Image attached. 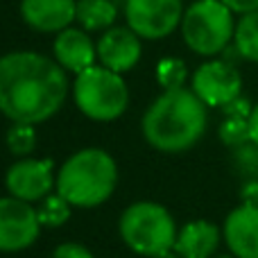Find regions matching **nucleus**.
Instances as JSON below:
<instances>
[{"mask_svg":"<svg viewBox=\"0 0 258 258\" xmlns=\"http://www.w3.org/2000/svg\"><path fill=\"white\" fill-rule=\"evenodd\" d=\"M66 71L50 57L30 50L0 57V111L12 122L39 125L63 107Z\"/></svg>","mask_w":258,"mask_h":258,"instance_id":"f257e3e1","label":"nucleus"},{"mask_svg":"<svg viewBox=\"0 0 258 258\" xmlns=\"http://www.w3.org/2000/svg\"><path fill=\"white\" fill-rule=\"evenodd\" d=\"M206 104L192 89L163 91L143 116V134L154 150L177 154L186 152L206 132Z\"/></svg>","mask_w":258,"mask_h":258,"instance_id":"f03ea898","label":"nucleus"},{"mask_svg":"<svg viewBox=\"0 0 258 258\" xmlns=\"http://www.w3.org/2000/svg\"><path fill=\"white\" fill-rule=\"evenodd\" d=\"M118 183L116 161L100 147L80 150L61 165L57 174V192L71 206L93 209L111 197Z\"/></svg>","mask_w":258,"mask_h":258,"instance_id":"7ed1b4c3","label":"nucleus"},{"mask_svg":"<svg viewBox=\"0 0 258 258\" xmlns=\"http://www.w3.org/2000/svg\"><path fill=\"white\" fill-rule=\"evenodd\" d=\"M120 236L132 251L154 258L174 249L177 227L165 206L154 202H136L122 213Z\"/></svg>","mask_w":258,"mask_h":258,"instance_id":"20e7f679","label":"nucleus"},{"mask_svg":"<svg viewBox=\"0 0 258 258\" xmlns=\"http://www.w3.org/2000/svg\"><path fill=\"white\" fill-rule=\"evenodd\" d=\"M179 27L186 45L202 57L224 52L236 34L233 12L222 0H195L183 12Z\"/></svg>","mask_w":258,"mask_h":258,"instance_id":"39448f33","label":"nucleus"},{"mask_svg":"<svg viewBox=\"0 0 258 258\" xmlns=\"http://www.w3.org/2000/svg\"><path fill=\"white\" fill-rule=\"evenodd\" d=\"M73 98L84 116L98 122H111L125 113L129 91L120 73L104 66H91L73 84Z\"/></svg>","mask_w":258,"mask_h":258,"instance_id":"423d86ee","label":"nucleus"},{"mask_svg":"<svg viewBox=\"0 0 258 258\" xmlns=\"http://www.w3.org/2000/svg\"><path fill=\"white\" fill-rule=\"evenodd\" d=\"M125 18L141 39H165L181 25L183 5L181 0H127Z\"/></svg>","mask_w":258,"mask_h":258,"instance_id":"0eeeda50","label":"nucleus"},{"mask_svg":"<svg viewBox=\"0 0 258 258\" xmlns=\"http://www.w3.org/2000/svg\"><path fill=\"white\" fill-rule=\"evenodd\" d=\"M192 91L206 107H227L240 98L242 77L238 68L227 59H213L202 63L192 75Z\"/></svg>","mask_w":258,"mask_h":258,"instance_id":"6e6552de","label":"nucleus"},{"mask_svg":"<svg viewBox=\"0 0 258 258\" xmlns=\"http://www.w3.org/2000/svg\"><path fill=\"white\" fill-rule=\"evenodd\" d=\"M39 213L30 202L0 197V251H23L32 247L41 231Z\"/></svg>","mask_w":258,"mask_h":258,"instance_id":"1a4fd4ad","label":"nucleus"},{"mask_svg":"<svg viewBox=\"0 0 258 258\" xmlns=\"http://www.w3.org/2000/svg\"><path fill=\"white\" fill-rule=\"evenodd\" d=\"M7 190L23 202H36L50 195L54 186L52 161L48 159H21L7 170Z\"/></svg>","mask_w":258,"mask_h":258,"instance_id":"9d476101","label":"nucleus"},{"mask_svg":"<svg viewBox=\"0 0 258 258\" xmlns=\"http://www.w3.org/2000/svg\"><path fill=\"white\" fill-rule=\"evenodd\" d=\"M141 36L132 27H109L98 41V59L113 73H127L141 61Z\"/></svg>","mask_w":258,"mask_h":258,"instance_id":"9b49d317","label":"nucleus"},{"mask_svg":"<svg viewBox=\"0 0 258 258\" xmlns=\"http://www.w3.org/2000/svg\"><path fill=\"white\" fill-rule=\"evenodd\" d=\"M77 14V0H21V16L27 27L43 34L71 27Z\"/></svg>","mask_w":258,"mask_h":258,"instance_id":"f8f14e48","label":"nucleus"},{"mask_svg":"<svg viewBox=\"0 0 258 258\" xmlns=\"http://www.w3.org/2000/svg\"><path fill=\"white\" fill-rule=\"evenodd\" d=\"M224 240L236 258H258V204L247 202L227 215Z\"/></svg>","mask_w":258,"mask_h":258,"instance_id":"ddd939ff","label":"nucleus"},{"mask_svg":"<svg viewBox=\"0 0 258 258\" xmlns=\"http://www.w3.org/2000/svg\"><path fill=\"white\" fill-rule=\"evenodd\" d=\"M54 61L75 75L84 73L86 68L95 66L98 59V45L89 39L84 30H75V27H66V30L57 32V39L52 43Z\"/></svg>","mask_w":258,"mask_h":258,"instance_id":"4468645a","label":"nucleus"},{"mask_svg":"<svg viewBox=\"0 0 258 258\" xmlns=\"http://www.w3.org/2000/svg\"><path fill=\"white\" fill-rule=\"evenodd\" d=\"M220 231L206 220H192L177 233L174 251L181 258H211L218 249Z\"/></svg>","mask_w":258,"mask_h":258,"instance_id":"2eb2a0df","label":"nucleus"},{"mask_svg":"<svg viewBox=\"0 0 258 258\" xmlns=\"http://www.w3.org/2000/svg\"><path fill=\"white\" fill-rule=\"evenodd\" d=\"M118 9L111 0H77L75 21L86 32L109 30L116 23Z\"/></svg>","mask_w":258,"mask_h":258,"instance_id":"dca6fc26","label":"nucleus"},{"mask_svg":"<svg viewBox=\"0 0 258 258\" xmlns=\"http://www.w3.org/2000/svg\"><path fill=\"white\" fill-rule=\"evenodd\" d=\"M233 45H236L240 59L258 63V9L240 16V21L236 23Z\"/></svg>","mask_w":258,"mask_h":258,"instance_id":"f3484780","label":"nucleus"},{"mask_svg":"<svg viewBox=\"0 0 258 258\" xmlns=\"http://www.w3.org/2000/svg\"><path fill=\"white\" fill-rule=\"evenodd\" d=\"M186 77H188V71H186V63H183L181 59L168 57V59H161L159 66H156V80H159V84L163 86V91L181 89Z\"/></svg>","mask_w":258,"mask_h":258,"instance_id":"a211bd4d","label":"nucleus"},{"mask_svg":"<svg viewBox=\"0 0 258 258\" xmlns=\"http://www.w3.org/2000/svg\"><path fill=\"white\" fill-rule=\"evenodd\" d=\"M36 145V134L34 125H25V122H14L12 129L7 132V147L12 154L27 156Z\"/></svg>","mask_w":258,"mask_h":258,"instance_id":"6ab92c4d","label":"nucleus"},{"mask_svg":"<svg viewBox=\"0 0 258 258\" xmlns=\"http://www.w3.org/2000/svg\"><path fill=\"white\" fill-rule=\"evenodd\" d=\"M39 220L41 224H48V227H59V224H63L68 218H71V204H68V200H63L61 195H48L43 202V206H41L39 211Z\"/></svg>","mask_w":258,"mask_h":258,"instance_id":"aec40b11","label":"nucleus"},{"mask_svg":"<svg viewBox=\"0 0 258 258\" xmlns=\"http://www.w3.org/2000/svg\"><path fill=\"white\" fill-rule=\"evenodd\" d=\"M220 138L222 143L231 147H240L247 141H251L249 136V118H227L220 125Z\"/></svg>","mask_w":258,"mask_h":258,"instance_id":"412c9836","label":"nucleus"},{"mask_svg":"<svg viewBox=\"0 0 258 258\" xmlns=\"http://www.w3.org/2000/svg\"><path fill=\"white\" fill-rule=\"evenodd\" d=\"M52 258H93V254L86 247L77 245V242H63L54 249Z\"/></svg>","mask_w":258,"mask_h":258,"instance_id":"4be33fe9","label":"nucleus"},{"mask_svg":"<svg viewBox=\"0 0 258 258\" xmlns=\"http://www.w3.org/2000/svg\"><path fill=\"white\" fill-rule=\"evenodd\" d=\"M222 111L227 118H249L254 107H251L245 98H236L233 102H229L227 107H222Z\"/></svg>","mask_w":258,"mask_h":258,"instance_id":"5701e85b","label":"nucleus"},{"mask_svg":"<svg viewBox=\"0 0 258 258\" xmlns=\"http://www.w3.org/2000/svg\"><path fill=\"white\" fill-rule=\"evenodd\" d=\"M222 3L227 5L233 14H240V16L258 9V0H222Z\"/></svg>","mask_w":258,"mask_h":258,"instance_id":"b1692460","label":"nucleus"},{"mask_svg":"<svg viewBox=\"0 0 258 258\" xmlns=\"http://www.w3.org/2000/svg\"><path fill=\"white\" fill-rule=\"evenodd\" d=\"M249 136H251V143L258 147V104L254 107V111H251V116H249Z\"/></svg>","mask_w":258,"mask_h":258,"instance_id":"393cba45","label":"nucleus"},{"mask_svg":"<svg viewBox=\"0 0 258 258\" xmlns=\"http://www.w3.org/2000/svg\"><path fill=\"white\" fill-rule=\"evenodd\" d=\"M154 258H181V256H179L174 249H170V251H163V254H159V256H154Z\"/></svg>","mask_w":258,"mask_h":258,"instance_id":"a878e982","label":"nucleus"}]
</instances>
